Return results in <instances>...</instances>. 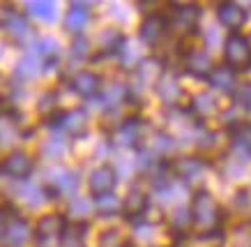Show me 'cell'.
Instances as JSON below:
<instances>
[{"mask_svg":"<svg viewBox=\"0 0 251 247\" xmlns=\"http://www.w3.org/2000/svg\"><path fill=\"white\" fill-rule=\"evenodd\" d=\"M191 224L198 231H207V229H219V224L224 222V208L219 206V201L214 199L207 190H198L191 199Z\"/></svg>","mask_w":251,"mask_h":247,"instance_id":"1","label":"cell"},{"mask_svg":"<svg viewBox=\"0 0 251 247\" xmlns=\"http://www.w3.org/2000/svg\"><path fill=\"white\" fill-rule=\"evenodd\" d=\"M224 62L230 70L244 72L251 67V47L242 32H230L224 42Z\"/></svg>","mask_w":251,"mask_h":247,"instance_id":"2","label":"cell"},{"mask_svg":"<svg viewBox=\"0 0 251 247\" xmlns=\"http://www.w3.org/2000/svg\"><path fill=\"white\" fill-rule=\"evenodd\" d=\"M46 125L53 127V130L62 132L65 137L78 139L88 132V113L83 109H72V111H60L55 116L46 118Z\"/></svg>","mask_w":251,"mask_h":247,"instance_id":"3","label":"cell"},{"mask_svg":"<svg viewBox=\"0 0 251 247\" xmlns=\"http://www.w3.org/2000/svg\"><path fill=\"white\" fill-rule=\"evenodd\" d=\"M168 32H171L168 14H164V12H150V14H145V19L141 21L138 37L143 39L145 44L157 47L159 42H164V37H166Z\"/></svg>","mask_w":251,"mask_h":247,"instance_id":"4","label":"cell"},{"mask_svg":"<svg viewBox=\"0 0 251 247\" xmlns=\"http://www.w3.org/2000/svg\"><path fill=\"white\" fill-rule=\"evenodd\" d=\"M0 171L14 180H28L30 173L35 171V157L28 155L25 150H12L0 162Z\"/></svg>","mask_w":251,"mask_h":247,"instance_id":"5","label":"cell"},{"mask_svg":"<svg viewBox=\"0 0 251 247\" xmlns=\"http://www.w3.org/2000/svg\"><path fill=\"white\" fill-rule=\"evenodd\" d=\"M201 14H203L201 5H191V2L189 5H173L168 21H171V28L180 30L182 35H196Z\"/></svg>","mask_w":251,"mask_h":247,"instance_id":"6","label":"cell"},{"mask_svg":"<svg viewBox=\"0 0 251 247\" xmlns=\"http://www.w3.org/2000/svg\"><path fill=\"white\" fill-rule=\"evenodd\" d=\"M207 166H210V162L205 157H201V155H184V157L173 162V176H177L180 180L191 185V183H196V180L203 178Z\"/></svg>","mask_w":251,"mask_h":247,"instance_id":"7","label":"cell"},{"mask_svg":"<svg viewBox=\"0 0 251 247\" xmlns=\"http://www.w3.org/2000/svg\"><path fill=\"white\" fill-rule=\"evenodd\" d=\"M182 67L189 77H196V79H207L210 72H212L214 62L210 58L205 49H198V47H191L187 49L182 54Z\"/></svg>","mask_w":251,"mask_h":247,"instance_id":"8","label":"cell"},{"mask_svg":"<svg viewBox=\"0 0 251 247\" xmlns=\"http://www.w3.org/2000/svg\"><path fill=\"white\" fill-rule=\"evenodd\" d=\"M78 183H81V178H78L76 171L55 169L53 176L49 178V185L44 187V190H46V196H51V199L60 196V194H65V196H72V194H76Z\"/></svg>","mask_w":251,"mask_h":247,"instance_id":"9","label":"cell"},{"mask_svg":"<svg viewBox=\"0 0 251 247\" xmlns=\"http://www.w3.org/2000/svg\"><path fill=\"white\" fill-rule=\"evenodd\" d=\"M143 127H145L143 118H138V116L122 118L120 127L113 132L115 143L122 148H136L141 143V139H143Z\"/></svg>","mask_w":251,"mask_h":247,"instance_id":"10","label":"cell"},{"mask_svg":"<svg viewBox=\"0 0 251 247\" xmlns=\"http://www.w3.org/2000/svg\"><path fill=\"white\" fill-rule=\"evenodd\" d=\"M69 85H72V90L78 95V97H83V100H92V97H97L101 93V77H99L97 72L92 70H78L74 77L69 79Z\"/></svg>","mask_w":251,"mask_h":247,"instance_id":"11","label":"cell"},{"mask_svg":"<svg viewBox=\"0 0 251 247\" xmlns=\"http://www.w3.org/2000/svg\"><path fill=\"white\" fill-rule=\"evenodd\" d=\"M148 210H150V196L141 187H131L122 201V215L129 222H136V220H143Z\"/></svg>","mask_w":251,"mask_h":247,"instance_id":"12","label":"cell"},{"mask_svg":"<svg viewBox=\"0 0 251 247\" xmlns=\"http://www.w3.org/2000/svg\"><path fill=\"white\" fill-rule=\"evenodd\" d=\"M230 150L235 160L249 162L251 160V123H237L230 127Z\"/></svg>","mask_w":251,"mask_h":247,"instance_id":"13","label":"cell"},{"mask_svg":"<svg viewBox=\"0 0 251 247\" xmlns=\"http://www.w3.org/2000/svg\"><path fill=\"white\" fill-rule=\"evenodd\" d=\"M224 243H226V233L221 226L196 233H180V245L182 247H224Z\"/></svg>","mask_w":251,"mask_h":247,"instance_id":"14","label":"cell"},{"mask_svg":"<svg viewBox=\"0 0 251 247\" xmlns=\"http://www.w3.org/2000/svg\"><path fill=\"white\" fill-rule=\"evenodd\" d=\"M217 19L230 32H240V28L247 24V9L237 2H219L217 5Z\"/></svg>","mask_w":251,"mask_h":247,"instance_id":"15","label":"cell"},{"mask_svg":"<svg viewBox=\"0 0 251 247\" xmlns=\"http://www.w3.org/2000/svg\"><path fill=\"white\" fill-rule=\"evenodd\" d=\"M115 185H118V173H115V169L108 166V164L97 166V169L90 173V178H88V187H90V192L95 194V196L113 192Z\"/></svg>","mask_w":251,"mask_h":247,"instance_id":"16","label":"cell"},{"mask_svg":"<svg viewBox=\"0 0 251 247\" xmlns=\"http://www.w3.org/2000/svg\"><path fill=\"white\" fill-rule=\"evenodd\" d=\"M32 231H30V224L25 222L23 217L14 215L7 217V226H5V236H2V243L7 247H23L28 245Z\"/></svg>","mask_w":251,"mask_h":247,"instance_id":"17","label":"cell"},{"mask_svg":"<svg viewBox=\"0 0 251 247\" xmlns=\"http://www.w3.org/2000/svg\"><path fill=\"white\" fill-rule=\"evenodd\" d=\"M0 28L7 32L9 37L14 39V42H23V39L30 35V24L25 21V16L14 12V9H7L2 19H0Z\"/></svg>","mask_w":251,"mask_h":247,"instance_id":"18","label":"cell"},{"mask_svg":"<svg viewBox=\"0 0 251 247\" xmlns=\"http://www.w3.org/2000/svg\"><path fill=\"white\" fill-rule=\"evenodd\" d=\"M67 224H69L67 215H62V213H46L35 224V233H37V238H55V236H60L67 229Z\"/></svg>","mask_w":251,"mask_h":247,"instance_id":"19","label":"cell"},{"mask_svg":"<svg viewBox=\"0 0 251 247\" xmlns=\"http://www.w3.org/2000/svg\"><path fill=\"white\" fill-rule=\"evenodd\" d=\"M205 81L212 85L214 90H219V93L233 95V90L237 88V74H235V70H230L226 62H224V65H214L212 72H210V77H207Z\"/></svg>","mask_w":251,"mask_h":247,"instance_id":"20","label":"cell"},{"mask_svg":"<svg viewBox=\"0 0 251 247\" xmlns=\"http://www.w3.org/2000/svg\"><path fill=\"white\" fill-rule=\"evenodd\" d=\"M161 74H164L161 60H157V58H145V60L136 62V67H134V83L141 85V88L148 83H157Z\"/></svg>","mask_w":251,"mask_h":247,"instance_id":"21","label":"cell"},{"mask_svg":"<svg viewBox=\"0 0 251 247\" xmlns=\"http://www.w3.org/2000/svg\"><path fill=\"white\" fill-rule=\"evenodd\" d=\"M154 90L159 95V100L164 104H177V100L182 97V85L177 83V77H173L171 72H164L159 77V81L154 83Z\"/></svg>","mask_w":251,"mask_h":247,"instance_id":"22","label":"cell"},{"mask_svg":"<svg viewBox=\"0 0 251 247\" xmlns=\"http://www.w3.org/2000/svg\"><path fill=\"white\" fill-rule=\"evenodd\" d=\"M88 7H90L88 2H72L69 5L67 14H65V28L69 32H76V35L83 32V28L90 21V9Z\"/></svg>","mask_w":251,"mask_h":247,"instance_id":"23","label":"cell"},{"mask_svg":"<svg viewBox=\"0 0 251 247\" xmlns=\"http://www.w3.org/2000/svg\"><path fill=\"white\" fill-rule=\"evenodd\" d=\"M189 111L191 116L196 120H207L217 113V100H214L212 93H198L194 95V100L189 104Z\"/></svg>","mask_w":251,"mask_h":247,"instance_id":"24","label":"cell"},{"mask_svg":"<svg viewBox=\"0 0 251 247\" xmlns=\"http://www.w3.org/2000/svg\"><path fill=\"white\" fill-rule=\"evenodd\" d=\"M85 233H88V222H69L67 229L60 233L58 247H85Z\"/></svg>","mask_w":251,"mask_h":247,"instance_id":"25","label":"cell"},{"mask_svg":"<svg viewBox=\"0 0 251 247\" xmlns=\"http://www.w3.org/2000/svg\"><path fill=\"white\" fill-rule=\"evenodd\" d=\"M25 12L44 24H53L58 16V7L53 0H30V2H25Z\"/></svg>","mask_w":251,"mask_h":247,"instance_id":"26","label":"cell"},{"mask_svg":"<svg viewBox=\"0 0 251 247\" xmlns=\"http://www.w3.org/2000/svg\"><path fill=\"white\" fill-rule=\"evenodd\" d=\"M95 210H97L101 217H113V215H122V201L118 194L108 192V194H99L95 196Z\"/></svg>","mask_w":251,"mask_h":247,"instance_id":"27","label":"cell"},{"mask_svg":"<svg viewBox=\"0 0 251 247\" xmlns=\"http://www.w3.org/2000/svg\"><path fill=\"white\" fill-rule=\"evenodd\" d=\"M32 54L42 55L46 70H49V67H53V65H55V58H58V54H60V47H58V42H55L53 37H39L37 42H35Z\"/></svg>","mask_w":251,"mask_h":247,"instance_id":"28","label":"cell"},{"mask_svg":"<svg viewBox=\"0 0 251 247\" xmlns=\"http://www.w3.org/2000/svg\"><path fill=\"white\" fill-rule=\"evenodd\" d=\"M42 72V60H39V55H35L30 51V54H25L19 60V65H16V77L23 79V81H28V79H35Z\"/></svg>","mask_w":251,"mask_h":247,"instance_id":"29","label":"cell"},{"mask_svg":"<svg viewBox=\"0 0 251 247\" xmlns=\"http://www.w3.org/2000/svg\"><path fill=\"white\" fill-rule=\"evenodd\" d=\"M101 97H104V102H106L108 109H118L125 100H129L131 93H129V88H127L125 83H111L108 88H104Z\"/></svg>","mask_w":251,"mask_h":247,"instance_id":"30","label":"cell"},{"mask_svg":"<svg viewBox=\"0 0 251 247\" xmlns=\"http://www.w3.org/2000/svg\"><path fill=\"white\" fill-rule=\"evenodd\" d=\"M65 153H67V139H65L62 134H53V137H49V139L42 143V155L51 157V160H58V157H62Z\"/></svg>","mask_w":251,"mask_h":247,"instance_id":"31","label":"cell"},{"mask_svg":"<svg viewBox=\"0 0 251 247\" xmlns=\"http://www.w3.org/2000/svg\"><path fill=\"white\" fill-rule=\"evenodd\" d=\"M233 100H235V107H242L251 116V81L237 83V88L233 90Z\"/></svg>","mask_w":251,"mask_h":247,"instance_id":"32","label":"cell"},{"mask_svg":"<svg viewBox=\"0 0 251 247\" xmlns=\"http://www.w3.org/2000/svg\"><path fill=\"white\" fill-rule=\"evenodd\" d=\"M37 111L46 118L55 116V113H58V93H55V90H49V93L42 95V97H39V104H37Z\"/></svg>","mask_w":251,"mask_h":247,"instance_id":"33","label":"cell"},{"mask_svg":"<svg viewBox=\"0 0 251 247\" xmlns=\"http://www.w3.org/2000/svg\"><path fill=\"white\" fill-rule=\"evenodd\" d=\"M175 148V139L171 137V134H166V132H161V134H157L154 137V146H152V155L154 157H164L166 153H171Z\"/></svg>","mask_w":251,"mask_h":247,"instance_id":"34","label":"cell"},{"mask_svg":"<svg viewBox=\"0 0 251 247\" xmlns=\"http://www.w3.org/2000/svg\"><path fill=\"white\" fill-rule=\"evenodd\" d=\"M97 247H125V238L118 229H106V231L99 233Z\"/></svg>","mask_w":251,"mask_h":247,"instance_id":"35","label":"cell"},{"mask_svg":"<svg viewBox=\"0 0 251 247\" xmlns=\"http://www.w3.org/2000/svg\"><path fill=\"white\" fill-rule=\"evenodd\" d=\"M21 199H25V203H30V206H42L49 196H46V190H42V187H23L21 190Z\"/></svg>","mask_w":251,"mask_h":247,"instance_id":"36","label":"cell"},{"mask_svg":"<svg viewBox=\"0 0 251 247\" xmlns=\"http://www.w3.org/2000/svg\"><path fill=\"white\" fill-rule=\"evenodd\" d=\"M72 55L78 58V60H85L90 55V42L83 37V35H76L74 42H72Z\"/></svg>","mask_w":251,"mask_h":247,"instance_id":"37","label":"cell"},{"mask_svg":"<svg viewBox=\"0 0 251 247\" xmlns=\"http://www.w3.org/2000/svg\"><path fill=\"white\" fill-rule=\"evenodd\" d=\"M88 210H90V201L83 199V196H76V199H72V203H69V213L76 215L78 222H83V217L88 215Z\"/></svg>","mask_w":251,"mask_h":247,"instance_id":"38","label":"cell"},{"mask_svg":"<svg viewBox=\"0 0 251 247\" xmlns=\"http://www.w3.org/2000/svg\"><path fill=\"white\" fill-rule=\"evenodd\" d=\"M171 222H173V226H177V231L184 233V229L191 224V215L187 208H177L173 213V217H171Z\"/></svg>","mask_w":251,"mask_h":247,"instance_id":"39","label":"cell"},{"mask_svg":"<svg viewBox=\"0 0 251 247\" xmlns=\"http://www.w3.org/2000/svg\"><path fill=\"white\" fill-rule=\"evenodd\" d=\"M5 226H7V215H5V210L0 208V240L5 236Z\"/></svg>","mask_w":251,"mask_h":247,"instance_id":"40","label":"cell"},{"mask_svg":"<svg viewBox=\"0 0 251 247\" xmlns=\"http://www.w3.org/2000/svg\"><path fill=\"white\" fill-rule=\"evenodd\" d=\"M0 55H2V42H0Z\"/></svg>","mask_w":251,"mask_h":247,"instance_id":"41","label":"cell"},{"mask_svg":"<svg viewBox=\"0 0 251 247\" xmlns=\"http://www.w3.org/2000/svg\"><path fill=\"white\" fill-rule=\"evenodd\" d=\"M247 39H249V47H251V37H247Z\"/></svg>","mask_w":251,"mask_h":247,"instance_id":"42","label":"cell"}]
</instances>
